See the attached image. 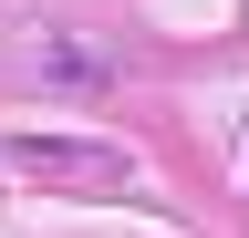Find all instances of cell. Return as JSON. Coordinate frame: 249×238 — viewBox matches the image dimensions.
<instances>
[{"label": "cell", "instance_id": "6da1fadb", "mask_svg": "<svg viewBox=\"0 0 249 238\" xmlns=\"http://www.w3.org/2000/svg\"><path fill=\"white\" fill-rule=\"evenodd\" d=\"M0 166H11V176H42V187H124V176H135L124 145H93V135H11Z\"/></svg>", "mask_w": 249, "mask_h": 238}]
</instances>
